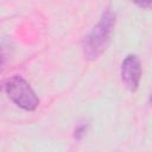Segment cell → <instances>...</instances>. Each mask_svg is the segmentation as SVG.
<instances>
[{"instance_id": "1", "label": "cell", "mask_w": 152, "mask_h": 152, "mask_svg": "<svg viewBox=\"0 0 152 152\" xmlns=\"http://www.w3.org/2000/svg\"><path fill=\"white\" fill-rule=\"evenodd\" d=\"M115 26V14L112 10L107 8L99 23L94 26L90 33L86 37L83 42V50L89 59L97 58L108 46L113 30Z\"/></svg>"}, {"instance_id": "2", "label": "cell", "mask_w": 152, "mask_h": 152, "mask_svg": "<svg viewBox=\"0 0 152 152\" xmlns=\"http://www.w3.org/2000/svg\"><path fill=\"white\" fill-rule=\"evenodd\" d=\"M5 90L8 97L25 110H34L39 104V99L28 82L19 75L13 76L6 82Z\"/></svg>"}, {"instance_id": "3", "label": "cell", "mask_w": 152, "mask_h": 152, "mask_svg": "<svg viewBox=\"0 0 152 152\" xmlns=\"http://www.w3.org/2000/svg\"><path fill=\"white\" fill-rule=\"evenodd\" d=\"M121 78L131 91H135L138 89L141 78V64L137 55H128L122 61Z\"/></svg>"}, {"instance_id": "4", "label": "cell", "mask_w": 152, "mask_h": 152, "mask_svg": "<svg viewBox=\"0 0 152 152\" xmlns=\"http://www.w3.org/2000/svg\"><path fill=\"white\" fill-rule=\"evenodd\" d=\"M87 129H88V125H86L84 122L78 124V125L75 127V132H74V137H75V139H77V140L82 139V138L84 137Z\"/></svg>"}, {"instance_id": "5", "label": "cell", "mask_w": 152, "mask_h": 152, "mask_svg": "<svg viewBox=\"0 0 152 152\" xmlns=\"http://www.w3.org/2000/svg\"><path fill=\"white\" fill-rule=\"evenodd\" d=\"M131 1H133L134 4H137L142 8H148L151 6V0H131Z\"/></svg>"}, {"instance_id": "6", "label": "cell", "mask_w": 152, "mask_h": 152, "mask_svg": "<svg viewBox=\"0 0 152 152\" xmlns=\"http://www.w3.org/2000/svg\"><path fill=\"white\" fill-rule=\"evenodd\" d=\"M4 64H5V55H4V52L0 50V71H1V69L4 68Z\"/></svg>"}]
</instances>
